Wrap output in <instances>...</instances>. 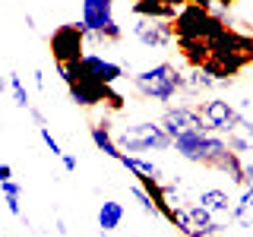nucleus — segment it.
<instances>
[{"label":"nucleus","mask_w":253,"mask_h":237,"mask_svg":"<svg viewBox=\"0 0 253 237\" xmlns=\"http://www.w3.org/2000/svg\"><path fill=\"white\" fill-rule=\"evenodd\" d=\"M174 152H177L180 158H187V161H193V164H203V168L218 171L221 161H225L234 149H231V142H228V136H221V133L190 130V133L174 136Z\"/></svg>","instance_id":"nucleus-1"},{"label":"nucleus","mask_w":253,"mask_h":237,"mask_svg":"<svg viewBox=\"0 0 253 237\" xmlns=\"http://www.w3.org/2000/svg\"><path fill=\"white\" fill-rule=\"evenodd\" d=\"M133 89L139 92V98L168 108L174 98H180V95L187 92V79L174 63L165 60V63H155V67H149V70H139V73L133 76Z\"/></svg>","instance_id":"nucleus-2"},{"label":"nucleus","mask_w":253,"mask_h":237,"mask_svg":"<svg viewBox=\"0 0 253 237\" xmlns=\"http://www.w3.org/2000/svg\"><path fill=\"white\" fill-rule=\"evenodd\" d=\"M117 146L130 155H142V152H168V149H174V139L162 126V120H139L117 130Z\"/></svg>","instance_id":"nucleus-3"},{"label":"nucleus","mask_w":253,"mask_h":237,"mask_svg":"<svg viewBox=\"0 0 253 237\" xmlns=\"http://www.w3.org/2000/svg\"><path fill=\"white\" fill-rule=\"evenodd\" d=\"M79 26L85 29V38L95 44L121 41V26L114 19V0H83V19Z\"/></svg>","instance_id":"nucleus-4"},{"label":"nucleus","mask_w":253,"mask_h":237,"mask_svg":"<svg viewBox=\"0 0 253 237\" xmlns=\"http://www.w3.org/2000/svg\"><path fill=\"white\" fill-rule=\"evenodd\" d=\"M221 29H225V22H221L218 16H212L206 6H196V3H187L184 13L174 19L177 41H206L209 44Z\"/></svg>","instance_id":"nucleus-5"},{"label":"nucleus","mask_w":253,"mask_h":237,"mask_svg":"<svg viewBox=\"0 0 253 237\" xmlns=\"http://www.w3.org/2000/svg\"><path fill=\"white\" fill-rule=\"evenodd\" d=\"M57 73L63 82H73V79H92V82H101V85H114L117 79L124 76V67L108 57H101V54H85L79 63L73 67H57Z\"/></svg>","instance_id":"nucleus-6"},{"label":"nucleus","mask_w":253,"mask_h":237,"mask_svg":"<svg viewBox=\"0 0 253 237\" xmlns=\"http://www.w3.org/2000/svg\"><path fill=\"white\" fill-rule=\"evenodd\" d=\"M85 29L83 26H57L51 32V54L57 60V67H73L85 57Z\"/></svg>","instance_id":"nucleus-7"},{"label":"nucleus","mask_w":253,"mask_h":237,"mask_svg":"<svg viewBox=\"0 0 253 237\" xmlns=\"http://www.w3.org/2000/svg\"><path fill=\"white\" fill-rule=\"evenodd\" d=\"M196 105H200V114H203V120H206V130H212V133L228 136V133L241 123L237 105H234V101H228V98H221V95H209V98L196 101Z\"/></svg>","instance_id":"nucleus-8"},{"label":"nucleus","mask_w":253,"mask_h":237,"mask_svg":"<svg viewBox=\"0 0 253 237\" xmlns=\"http://www.w3.org/2000/svg\"><path fill=\"white\" fill-rule=\"evenodd\" d=\"M133 35H136V41L142 47H152V51H162V47H168L174 41V22L168 19H155V16H136L133 19Z\"/></svg>","instance_id":"nucleus-9"},{"label":"nucleus","mask_w":253,"mask_h":237,"mask_svg":"<svg viewBox=\"0 0 253 237\" xmlns=\"http://www.w3.org/2000/svg\"><path fill=\"white\" fill-rule=\"evenodd\" d=\"M162 126L174 136H180V133H190V130H206V120L200 114V105H187V101H180V105H168L162 114Z\"/></svg>","instance_id":"nucleus-10"},{"label":"nucleus","mask_w":253,"mask_h":237,"mask_svg":"<svg viewBox=\"0 0 253 237\" xmlns=\"http://www.w3.org/2000/svg\"><path fill=\"white\" fill-rule=\"evenodd\" d=\"M121 164H124V168L130 171L133 177H136L139 184L158 199V190H162V184H165V174H162V168H158L155 161H149V158H142V155H130V152H124Z\"/></svg>","instance_id":"nucleus-11"},{"label":"nucleus","mask_w":253,"mask_h":237,"mask_svg":"<svg viewBox=\"0 0 253 237\" xmlns=\"http://www.w3.org/2000/svg\"><path fill=\"white\" fill-rule=\"evenodd\" d=\"M196 205H203V209L209 212V215L215 218L221 228H228L234 221V199L228 196V190H221V187L203 190V193L196 196Z\"/></svg>","instance_id":"nucleus-12"},{"label":"nucleus","mask_w":253,"mask_h":237,"mask_svg":"<svg viewBox=\"0 0 253 237\" xmlns=\"http://www.w3.org/2000/svg\"><path fill=\"white\" fill-rule=\"evenodd\" d=\"M67 89H70L73 105H79V108H95V105H101V101L108 98V89H111V85L92 82V79H73Z\"/></svg>","instance_id":"nucleus-13"},{"label":"nucleus","mask_w":253,"mask_h":237,"mask_svg":"<svg viewBox=\"0 0 253 237\" xmlns=\"http://www.w3.org/2000/svg\"><path fill=\"white\" fill-rule=\"evenodd\" d=\"M184 79H187V92L184 95H206V92H212V89H218V85H228V79H218L215 73H212L209 67H190V73H184Z\"/></svg>","instance_id":"nucleus-14"},{"label":"nucleus","mask_w":253,"mask_h":237,"mask_svg":"<svg viewBox=\"0 0 253 237\" xmlns=\"http://www.w3.org/2000/svg\"><path fill=\"white\" fill-rule=\"evenodd\" d=\"M92 142L98 146V152H101V155L114 158V161H121V158H124V149L117 146V133L111 130V120H98V123H92Z\"/></svg>","instance_id":"nucleus-15"},{"label":"nucleus","mask_w":253,"mask_h":237,"mask_svg":"<svg viewBox=\"0 0 253 237\" xmlns=\"http://www.w3.org/2000/svg\"><path fill=\"white\" fill-rule=\"evenodd\" d=\"M228 142H231V149L237 155L244 158H253V123H237L231 133H228Z\"/></svg>","instance_id":"nucleus-16"},{"label":"nucleus","mask_w":253,"mask_h":237,"mask_svg":"<svg viewBox=\"0 0 253 237\" xmlns=\"http://www.w3.org/2000/svg\"><path fill=\"white\" fill-rule=\"evenodd\" d=\"M124 221V205L114 202V199H105L98 205V228L101 231H117Z\"/></svg>","instance_id":"nucleus-17"},{"label":"nucleus","mask_w":253,"mask_h":237,"mask_svg":"<svg viewBox=\"0 0 253 237\" xmlns=\"http://www.w3.org/2000/svg\"><path fill=\"white\" fill-rule=\"evenodd\" d=\"M234 221L241 228H253V187L247 184L234 199Z\"/></svg>","instance_id":"nucleus-18"},{"label":"nucleus","mask_w":253,"mask_h":237,"mask_svg":"<svg viewBox=\"0 0 253 237\" xmlns=\"http://www.w3.org/2000/svg\"><path fill=\"white\" fill-rule=\"evenodd\" d=\"M0 190H3V202H6V212L19 218L22 215V187L16 180H0Z\"/></svg>","instance_id":"nucleus-19"},{"label":"nucleus","mask_w":253,"mask_h":237,"mask_svg":"<svg viewBox=\"0 0 253 237\" xmlns=\"http://www.w3.org/2000/svg\"><path fill=\"white\" fill-rule=\"evenodd\" d=\"M130 193H133V199L139 202V209L146 212V215H152V218H155V215H162V209H158V199H155V196H152V193H149L146 187L139 184V180H136V184L130 187Z\"/></svg>","instance_id":"nucleus-20"},{"label":"nucleus","mask_w":253,"mask_h":237,"mask_svg":"<svg viewBox=\"0 0 253 237\" xmlns=\"http://www.w3.org/2000/svg\"><path fill=\"white\" fill-rule=\"evenodd\" d=\"M6 85H10V92H13V101H16V108H32V95L26 89V82H22V76L19 73H10V79H6Z\"/></svg>","instance_id":"nucleus-21"},{"label":"nucleus","mask_w":253,"mask_h":237,"mask_svg":"<svg viewBox=\"0 0 253 237\" xmlns=\"http://www.w3.org/2000/svg\"><path fill=\"white\" fill-rule=\"evenodd\" d=\"M38 136L44 139V146L51 149V155H54V158H63V155H67V152H63V149H60L57 136H54V133H51V126H47V123H42V126H38Z\"/></svg>","instance_id":"nucleus-22"},{"label":"nucleus","mask_w":253,"mask_h":237,"mask_svg":"<svg viewBox=\"0 0 253 237\" xmlns=\"http://www.w3.org/2000/svg\"><path fill=\"white\" fill-rule=\"evenodd\" d=\"M237 114H241L244 123H253V95H247V98L237 101Z\"/></svg>","instance_id":"nucleus-23"},{"label":"nucleus","mask_w":253,"mask_h":237,"mask_svg":"<svg viewBox=\"0 0 253 237\" xmlns=\"http://www.w3.org/2000/svg\"><path fill=\"white\" fill-rule=\"evenodd\" d=\"M253 187V158H244V187Z\"/></svg>","instance_id":"nucleus-24"},{"label":"nucleus","mask_w":253,"mask_h":237,"mask_svg":"<svg viewBox=\"0 0 253 237\" xmlns=\"http://www.w3.org/2000/svg\"><path fill=\"white\" fill-rule=\"evenodd\" d=\"M60 164H63V171H70V174H73V171H76V158H73V155H70V152H67V155H63V158H60Z\"/></svg>","instance_id":"nucleus-25"},{"label":"nucleus","mask_w":253,"mask_h":237,"mask_svg":"<svg viewBox=\"0 0 253 237\" xmlns=\"http://www.w3.org/2000/svg\"><path fill=\"white\" fill-rule=\"evenodd\" d=\"M32 82H35V89H44V73H42V70L32 73Z\"/></svg>","instance_id":"nucleus-26"},{"label":"nucleus","mask_w":253,"mask_h":237,"mask_svg":"<svg viewBox=\"0 0 253 237\" xmlns=\"http://www.w3.org/2000/svg\"><path fill=\"white\" fill-rule=\"evenodd\" d=\"M0 180H13V164H0Z\"/></svg>","instance_id":"nucleus-27"},{"label":"nucleus","mask_w":253,"mask_h":237,"mask_svg":"<svg viewBox=\"0 0 253 237\" xmlns=\"http://www.w3.org/2000/svg\"><path fill=\"white\" fill-rule=\"evenodd\" d=\"M29 114H32V120H35L38 126H42V123H47V120H44V114H42L38 108H29Z\"/></svg>","instance_id":"nucleus-28"},{"label":"nucleus","mask_w":253,"mask_h":237,"mask_svg":"<svg viewBox=\"0 0 253 237\" xmlns=\"http://www.w3.org/2000/svg\"><path fill=\"white\" fill-rule=\"evenodd\" d=\"M54 231H57V234H60V237H63V234H67V225H63V221H60V218H57V221H54Z\"/></svg>","instance_id":"nucleus-29"},{"label":"nucleus","mask_w":253,"mask_h":237,"mask_svg":"<svg viewBox=\"0 0 253 237\" xmlns=\"http://www.w3.org/2000/svg\"><path fill=\"white\" fill-rule=\"evenodd\" d=\"M244 16H247V19H253V3H247V6H244Z\"/></svg>","instance_id":"nucleus-30"},{"label":"nucleus","mask_w":253,"mask_h":237,"mask_svg":"<svg viewBox=\"0 0 253 237\" xmlns=\"http://www.w3.org/2000/svg\"><path fill=\"white\" fill-rule=\"evenodd\" d=\"M184 3H196V6H206L209 0H184Z\"/></svg>","instance_id":"nucleus-31"}]
</instances>
